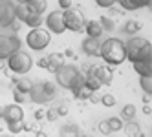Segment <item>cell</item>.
Here are the masks:
<instances>
[{
  "instance_id": "1",
  "label": "cell",
  "mask_w": 152,
  "mask_h": 137,
  "mask_svg": "<svg viewBox=\"0 0 152 137\" xmlns=\"http://www.w3.org/2000/svg\"><path fill=\"white\" fill-rule=\"evenodd\" d=\"M99 57L104 60V64L108 66H119L126 60L125 55V42L119 40L117 37H110L104 42H101V51Z\"/></svg>"
},
{
  "instance_id": "2",
  "label": "cell",
  "mask_w": 152,
  "mask_h": 137,
  "mask_svg": "<svg viewBox=\"0 0 152 137\" xmlns=\"http://www.w3.org/2000/svg\"><path fill=\"white\" fill-rule=\"evenodd\" d=\"M125 55L130 62L152 59V44L147 38L134 35L128 38V42H125Z\"/></svg>"
},
{
  "instance_id": "3",
  "label": "cell",
  "mask_w": 152,
  "mask_h": 137,
  "mask_svg": "<svg viewBox=\"0 0 152 137\" xmlns=\"http://www.w3.org/2000/svg\"><path fill=\"white\" fill-rule=\"evenodd\" d=\"M57 84L64 90H77L84 84V73H81V70L75 64H64L57 73H55Z\"/></svg>"
},
{
  "instance_id": "4",
  "label": "cell",
  "mask_w": 152,
  "mask_h": 137,
  "mask_svg": "<svg viewBox=\"0 0 152 137\" xmlns=\"http://www.w3.org/2000/svg\"><path fill=\"white\" fill-rule=\"evenodd\" d=\"M6 66H7V70H11V73L22 77L33 68V59L24 49H17L15 53H11L6 59Z\"/></svg>"
},
{
  "instance_id": "5",
  "label": "cell",
  "mask_w": 152,
  "mask_h": 137,
  "mask_svg": "<svg viewBox=\"0 0 152 137\" xmlns=\"http://www.w3.org/2000/svg\"><path fill=\"white\" fill-rule=\"evenodd\" d=\"M57 95V88L55 84L50 80H42V82H33V88L29 91V101L35 104H48L50 101H53Z\"/></svg>"
},
{
  "instance_id": "6",
  "label": "cell",
  "mask_w": 152,
  "mask_h": 137,
  "mask_svg": "<svg viewBox=\"0 0 152 137\" xmlns=\"http://www.w3.org/2000/svg\"><path fill=\"white\" fill-rule=\"evenodd\" d=\"M15 18L18 22H24L28 28H40L44 24V18L42 15H39L33 7H31L28 2H22V4H15Z\"/></svg>"
},
{
  "instance_id": "7",
  "label": "cell",
  "mask_w": 152,
  "mask_h": 137,
  "mask_svg": "<svg viewBox=\"0 0 152 137\" xmlns=\"http://www.w3.org/2000/svg\"><path fill=\"white\" fill-rule=\"evenodd\" d=\"M50 42H51V33L44 28H33V29H29V33L26 35V46L33 51L46 49L50 46Z\"/></svg>"
},
{
  "instance_id": "8",
  "label": "cell",
  "mask_w": 152,
  "mask_h": 137,
  "mask_svg": "<svg viewBox=\"0 0 152 137\" xmlns=\"http://www.w3.org/2000/svg\"><path fill=\"white\" fill-rule=\"evenodd\" d=\"M62 20H64V28L68 31H73V33H81L84 31V17L81 13V9L77 7H70L62 11Z\"/></svg>"
},
{
  "instance_id": "9",
  "label": "cell",
  "mask_w": 152,
  "mask_h": 137,
  "mask_svg": "<svg viewBox=\"0 0 152 137\" xmlns=\"http://www.w3.org/2000/svg\"><path fill=\"white\" fill-rule=\"evenodd\" d=\"M20 40L17 35H6V33H0V60H6L11 53H15L17 49H20Z\"/></svg>"
},
{
  "instance_id": "10",
  "label": "cell",
  "mask_w": 152,
  "mask_h": 137,
  "mask_svg": "<svg viewBox=\"0 0 152 137\" xmlns=\"http://www.w3.org/2000/svg\"><path fill=\"white\" fill-rule=\"evenodd\" d=\"M15 22V4L11 0H0V29L11 28Z\"/></svg>"
},
{
  "instance_id": "11",
  "label": "cell",
  "mask_w": 152,
  "mask_h": 137,
  "mask_svg": "<svg viewBox=\"0 0 152 137\" xmlns=\"http://www.w3.org/2000/svg\"><path fill=\"white\" fill-rule=\"evenodd\" d=\"M44 24L48 26V31L53 35H62L66 28H64V20H62V11H51L44 18Z\"/></svg>"
},
{
  "instance_id": "12",
  "label": "cell",
  "mask_w": 152,
  "mask_h": 137,
  "mask_svg": "<svg viewBox=\"0 0 152 137\" xmlns=\"http://www.w3.org/2000/svg\"><path fill=\"white\" fill-rule=\"evenodd\" d=\"M88 71V70H86ZM84 71V73H86ZM94 75L99 79V82L103 84V86H108V84L112 82V79H114V71H112V66H108V64H99V66H92V70H90Z\"/></svg>"
},
{
  "instance_id": "13",
  "label": "cell",
  "mask_w": 152,
  "mask_h": 137,
  "mask_svg": "<svg viewBox=\"0 0 152 137\" xmlns=\"http://www.w3.org/2000/svg\"><path fill=\"white\" fill-rule=\"evenodd\" d=\"M2 119L6 123H15V121H24V110L20 104H7V106H4V115Z\"/></svg>"
},
{
  "instance_id": "14",
  "label": "cell",
  "mask_w": 152,
  "mask_h": 137,
  "mask_svg": "<svg viewBox=\"0 0 152 137\" xmlns=\"http://www.w3.org/2000/svg\"><path fill=\"white\" fill-rule=\"evenodd\" d=\"M81 49H83V53L88 55V57H99L101 42H99V38H88L86 37L81 44Z\"/></svg>"
},
{
  "instance_id": "15",
  "label": "cell",
  "mask_w": 152,
  "mask_h": 137,
  "mask_svg": "<svg viewBox=\"0 0 152 137\" xmlns=\"http://www.w3.org/2000/svg\"><path fill=\"white\" fill-rule=\"evenodd\" d=\"M84 33L88 38H101V35L104 33L99 20H88V22L84 24Z\"/></svg>"
},
{
  "instance_id": "16",
  "label": "cell",
  "mask_w": 152,
  "mask_h": 137,
  "mask_svg": "<svg viewBox=\"0 0 152 137\" xmlns=\"http://www.w3.org/2000/svg\"><path fill=\"white\" fill-rule=\"evenodd\" d=\"M66 62H64V55L62 53H51V55H48V66H46V70L50 71V73H57Z\"/></svg>"
},
{
  "instance_id": "17",
  "label": "cell",
  "mask_w": 152,
  "mask_h": 137,
  "mask_svg": "<svg viewBox=\"0 0 152 137\" xmlns=\"http://www.w3.org/2000/svg\"><path fill=\"white\" fill-rule=\"evenodd\" d=\"M132 66H134V70L139 77H152V59L132 62Z\"/></svg>"
},
{
  "instance_id": "18",
  "label": "cell",
  "mask_w": 152,
  "mask_h": 137,
  "mask_svg": "<svg viewBox=\"0 0 152 137\" xmlns=\"http://www.w3.org/2000/svg\"><path fill=\"white\" fill-rule=\"evenodd\" d=\"M84 86L88 88L92 93H95V91H99V88L103 86V84H101V82H99V79H97L94 73L88 70V71L84 73Z\"/></svg>"
},
{
  "instance_id": "19",
  "label": "cell",
  "mask_w": 152,
  "mask_h": 137,
  "mask_svg": "<svg viewBox=\"0 0 152 137\" xmlns=\"http://www.w3.org/2000/svg\"><path fill=\"white\" fill-rule=\"evenodd\" d=\"M13 88L18 90V91H22V93H28V95H29L31 88H33V80H29V79H26V77L22 75V77H18V79L13 80Z\"/></svg>"
},
{
  "instance_id": "20",
  "label": "cell",
  "mask_w": 152,
  "mask_h": 137,
  "mask_svg": "<svg viewBox=\"0 0 152 137\" xmlns=\"http://www.w3.org/2000/svg\"><path fill=\"white\" fill-rule=\"evenodd\" d=\"M123 130L126 133V137H141L143 132H141V126L136 123V121H128L123 124Z\"/></svg>"
},
{
  "instance_id": "21",
  "label": "cell",
  "mask_w": 152,
  "mask_h": 137,
  "mask_svg": "<svg viewBox=\"0 0 152 137\" xmlns=\"http://www.w3.org/2000/svg\"><path fill=\"white\" fill-rule=\"evenodd\" d=\"M141 28H143V26H141L137 20H128V22L123 26V33H126L128 37H134L136 33L141 31Z\"/></svg>"
},
{
  "instance_id": "22",
  "label": "cell",
  "mask_w": 152,
  "mask_h": 137,
  "mask_svg": "<svg viewBox=\"0 0 152 137\" xmlns=\"http://www.w3.org/2000/svg\"><path fill=\"white\" fill-rule=\"evenodd\" d=\"M22 130H31L29 126L24 123V121H15V123H7V132L11 133V135H17V133H20Z\"/></svg>"
},
{
  "instance_id": "23",
  "label": "cell",
  "mask_w": 152,
  "mask_h": 137,
  "mask_svg": "<svg viewBox=\"0 0 152 137\" xmlns=\"http://www.w3.org/2000/svg\"><path fill=\"white\" fill-rule=\"evenodd\" d=\"M134 117H136V106L134 104H125L121 110V121L128 123V121H134Z\"/></svg>"
},
{
  "instance_id": "24",
  "label": "cell",
  "mask_w": 152,
  "mask_h": 137,
  "mask_svg": "<svg viewBox=\"0 0 152 137\" xmlns=\"http://www.w3.org/2000/svg\"><path fill=\"white\" fill-rule=\"evenodd\" d=\"M79 128L75 124H64L61 128V137H79Z\"/></svg>"
},
{
  "instance_id": "25",
  "label": "cell",
  "mask_w": 152,
  "mask_h": 137,
  "mask_svg": "<svg viewBox=\"0 0 152 137\" xmlns=\"http://www.w3.org/2000/svg\"><path fill=\"white\" fill-rule=\"evenodd\" d=\"M28 4L33 7L39 15H44L48 11V0H29Z\"/></svg>"
},
{
  "instance_id": "26",
  "label": "cell",
  "mask_w": 152,
  "mask_h": 137,
  "mask_svg": "<svg viewBox=\"0 0 152 137\" xmlns=\"http://www.w3.org/2000/svg\"><path fill=\"white\" fill-rule=\"evenodd\" d=\"M72 93H73V97H75V99H81V101H84V99H90V97L94 95V93H92V91H90L88 88H86L84 84H83L81 88H77V90H73Z\"/></svg>"
},
{
  "instance_id": "27",
  "label": "cell",
  "mask_w": 152,
  "mask_h": 137,
  "mask_svg": "<svg viewBox=\"0 0 152 137\" xmlns=\"http://www.w3.org/2000/svg\"><path fill=\"white\" fill-rule=\"evenodd\" d=\"M99 24H101L103 31H114V28H115V22H114V18L106 17V15H103V17L99 18Z\"/></svg>"
},
{
  "instance_id": "28",
  "label": "cell",
  "mask_w": 152,
  "mask_h": 137,
  "mask_svg": "<svg viewBox=\"0 0 152 137\" xmlns=\"http://www.w3.org/2000/svg\"><path fill=\"white\" fill-rule=\"evenodd\" d=\"M139 86L147 95L152 93V77H139Z\"/></svg>"
},
{
  "instance_id": "29",
  "label": "cell",
  "mask_w": 152,
  "mask_h": 137,
  "mask_svg": "<svg viewBox=\"0 0 152 137\" xmlns=\"http://www.w3.org/2000/svg\"><path fill=\"white\" fill-rule=\"evenodd\" d=\"M108 121V124H110V128H112V132H119V130H123V121H121V117H110V119H106Z\"/></svg>"
},
{
  "instance_id": "30",
  "label": "cell",
  "mask_w": 152,
  "mask_h": 137,
  "mask_svg": "<svg viewBox=\"0 0 152 137\" xmlns=\"http://www.w3.org/2000/svg\"><path fill=\"white\" fill-rule=\"evenodd\" d=\"M97 130H99V133H103V135H112V133H114L106 119H104V121H99V124H97Z\"/></svg>"
},
{
  "instance_id": "31",
  "label": "cell",
  "mask_w": 152,
  "mask_h": 137,
  "mask_svg": "<svg viewBox=\"0 0 152 137\" xmlns=\"http://www.w3.org/2000/svg\"><path fill=\"white\" fill-rule=\"evenodd\" d=\"M99 101L103 102V106H106V108H112V106H115V97L112 95V93H104V95H103Z\"/></svg>"
},
{
  "instance_id": "32",
  "label": "cell",
  "mask_w": 152,
  "mask_h": 137,
  "mask_svg": "<svg viewBox=\"0 0 152 137\" xmlns=\"http://www.w3.org/2000/svg\"><path fill=\"white\" fill-rule=\"evenodd\" d=\"M13 97H15V102H17V104H24L26 101H29V95H28V93H22V91L15 90V88H13Z\"/></svg>"
},
{
  "instance_id": "33",
  "label": "cell",
  "mask_w": 152,
  "mask_h": 137,
  "mask_svg": "<svg viewBox=\"0 0 152 137\" xmlns=\"http://www.w3.org/2000/svg\"><path fill=\"white\" fill-rule=\"evenodd\" d=\"M44 119H46V121H50V123H55V121L59 119L55 106H53V108H50V110H46V113H44Z\"/></svg>"
},
{
  "instance_id": "34",
  "label": "cell",
  "mask_w": 152,
  "mask_h": 137,
  "mask_svg": "<svg viewBox=\"0 0 152 137\" xmlns=\"http://www.w3.org/2000/svg\"><path fill=\"white\" fill-rule=\"evenodd\" d=\"M152 0H130V4L134 6V9H139V7H148Z\"/></svg>"
},
{
  "instance_id": "35",
  "label": "cell",
  "mask_w": 152,
  "mask_h": 137,
  "mask_svg": "<svg viewBox=\"0 0 152 137\" xmlns=\"http://www.w3.org/2000/svg\"><path fill=\"white\" fill-rule=\"evenodd\" d=\"M95 4L103 7V9H108V7H112L114 4H117V0H95Z\"/></svg>"
},
{
  "instance_id": "36",
  "label": "cell",
  "mask_w": 152,
  "mask_h": 137,
  "mask_svg": "<svg viewBox=\"0 0 152 137\" xmlns=\"http://www.w3.org/2000/svg\"><path fill=\"white\" fill-rule=\"evenodd\" d=\"M55 110H57V115H59V117L68 115V106H66V104H59V106H55Z\"/></svg>"
},
{
  "instance_id": "37",
  "label": "cell",
  "mask_w": 152,
  "mask_h": 137,
  "mask_svg": "<svg viewBox=\"0 0 152 137\" xmlns=\"http://www.w3.org/2000/svg\"><path fill=\"white\" fill-rule=\"evenodd\" d=\"M59 7L62 9V11L64 9H70L72 7V0H59Z\"/></svg>"
},
{
  "instance_id": "38",
  "label": "cell",
  "mask_w": 152,
  "mask_h": 137,
  "mask_svg": "<svg viewBox=\"0 0 152 137\" xmlns=\"http://www.w3.org/2000/svg\"><path fill=\"white\" fill-rule=\"evenodd\" d=\"M37 66L42 68V70H46V66H48V57H40L39 62H37Z\"/></svg>"
},
{
  "instance_id": "39",
  "label": "cell",
  "mask_w": 152,
  "mask_h": 137,
  "mask_svg": "<svg viewBox=\"0 0 152 137\" xmlns=\"http://www.w3.org/2000/svg\"><path fill=\"white\" fill-rule=\"evenodd\" d=\"M44 110H37L35 112V115H33V117H35V121H42V119H44Z\"/></svg>"
},
{
  "instance_id": "40",
  "label": "cell",
  "mask_w": 152,
  "mask_h": 137,
  "mask_svg": "<svg viewBox=\"0 0 152 137\" xmlns=\"http://www.w3.org/2000/svg\"><path fill=\"white\" fill-rule=\"evenodd\" d=\"M62 55H66V57H73V49H72V48H68V49H66V51H64V53H62Z\"/></svg>"
},
{
  "instance_id": "41",
  "label": "cell",
  "mask_w": 152,
  "mask_h": 137,
  "mask_svg": "<svg viewBox=\"0 0 152 137\" xmlns=\"http://www.w3.org/2000/svg\"><path fill=\"white\" fill-rule=\"evenodd\" d=\"M35 137H48V133H46V132H42V130H39V132L35 133Z\"/></svg>"
},
{
  "instance_id": "42",
  "label": "cell",
  "mask_w": 152,
  "mask_h": 137,
  "mask_svg": "<svg viewBox=\"0 0 152 137\" xmlns=\"http://www.w3.org/2000/svg\"><path fill=\"white\" fill-rule=\"evenodd\" d=\"M143 112H145V115H150V112H152V108H150V104H147V106L143 108Z\"/></svg>"
},
{
  "instance_id": "43",
  "label": "cell",
  "mask_w": 152,
  "mask_h": 137,
  "mask_svg": "<svg viewBox=\"0 0 152 137\" xmlns=\"http://www.w3.org/2000/svg\"><path fill=\"white\" fill-rule=\"evenodd\" d=\"M2 115H4V106H0V119H2Z\"/></svg>"
},
{
  "instance_id": "44",
  "label": "cell",
  "mask_w": 152,
  "mask_h": 137,
  "mask_svg": "<svg viewBox=\"0 0 152 137\" xmlns=\"http://www.w3.org/2000/svg\"><path fill=\"white\" fill-rule=\"evenodd\" d=\"M22 2H29V0H17V4H22Z\"/></svg>"
},
{
  "instance_id": "45",
  "label": "cell",
  "mask_w": 152,
  "mask_h": 137,
  "mask_svg": "<svg viewBox=\"0 0 152 137\" xmlns=\"http://www.w3.org/2000/svg\"><path fill=\"white\" fill-rule=\"evenodd\" d=\"M79 137H94V135H90V133H84V135H79Z\"/></svg>"
},
{
  "instance_id": "46",
  "label": "cell",
  "mask_w": 152,
  "mask_h": 137,
  "mask_svg": "<svg viewBox=\"0 0 152 137\" xmlns=\"http://www.w3.org/2000/svg\"><path fill=\"white\" fill-rule=\"evenodd\" d=\"M4 62H6V60H0V70H2V66H4Z\"/></svg>"
},
{
  "instance_id": "47",
  "label": "cell",
  "mask_w": 152,
  "mask_h": 137,
  "mask_svg": "<svg viewBox=\"0 0 152 137\" xmlns=\"http://www.w3.org/2000/svg\"><path fill=\"white\" fill-rule=\"evenodd\" d=\"M2 137H11V133H9V135H2Z\"/></svg>"
},
{
  "instance_id": "48",
  "label": "cell",
  "mask_w": 152,
  "mask_h": 137,
  "mask_svg": "<svg viewBox=\"0 0 152 137\" xmlns=\"http://www.w3.org/2000/svg\"><path fill=\"white\" fill-rule=\"evenodd\" d=\"M141 137H143V135H141Z\"/></svg>"
}]
</instances>
